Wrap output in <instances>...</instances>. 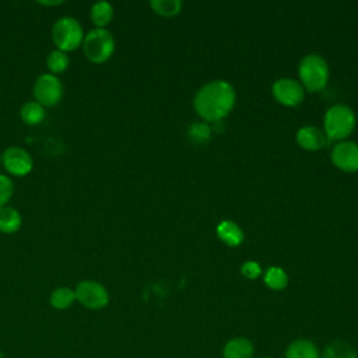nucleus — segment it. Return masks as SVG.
Returning <instances> with one entry per match:
<instances>
[{"mask_svg":"<svg viewBox=\"0 0 358 358\" xmlns=\"http://www.w3.org/2000/svg\"><path fill=\"white\" fill-rule=\"evenodd\" d=\"M235 90L224 80L204 84L194 95V109L207 122H220L234 108Z\"/></svg>","mask_w":358,"mask_h":358,"instance_id":"1","label":"nucleus"},{"mask_svg":"<svg viewBox=\"0 0 358 358\" xmlns=\"http://www.w3.org/2000/svg\"><path fill=\"white\" fill-rule=\"evenodd\" d=\"M52 41L56 49L63 52L76 50L84 41V31L74 17H60L52 27Z\"/></svg>","mask_w":358,"mask_h":358,"instance_id":"2","label":"nucleus"},{"mask_svg":"<svg viewBox=\"0 0 358 358\" xmlns=\"http://www.w3.org/2000/svg\"><path fill=\"white\" fill-rule=\"evenodd\" d=\"M83 50L90 62L103 63L115 52V38L106 28H94L84 35Z\"/></svg>","mask_w":358,"mask_h":358,"instance_id":"3","label":"nucleus"},{"mask_svg":"<svg viewBox=\"0 0 358 358\" xmlns=\"http://www.w3.org/2000/svg\"><path fill=\"white\" fill-rule=\"evenodd\" d=\"M298 73L302 81V87L312 92L324 88L329 80V66L326 60L315 53L302 57Z\"/></svg>","mask_w":358,"mask_h":358,"instance_id":"4","label":"nucleus"},{"mask_svg":"<svg viewBox=\"0 0 358 358\" xmlns=\"http://www.w3.org/2000/svg\"><path fill=\"white\" fill-rule=\"evenodd\" d=\"M355 127V115L345 105H333L324 115V134L330 140H343Z\"/></svg>","mask_w":358,"mask_h":358,"instance_id":"5","label":"nucleus"},{"mask_svg":"<svg viewBox=\"0 0 358 358\" xmlns=\"http://www.w3.org/2000/svg\"><path fill=\"white\" fill-rule=\"evenodd\" d=\"M76 301L90 310L103 309L109 303V292L106 287L95 280H83L76 288Z\"/></svg>","mask_w":358,"mask_h":358,"instance_id":"6","label":"nucleus"},{"mask_svg":"<svg viewBox=\"0 0 358 358\" xmlns=\"http://www.w3.org/2000/svg\"><path fill=\"white\" fill-rule=\"evenodd\" d=\"M32 94L38 103H41L43 108H50L62 101L64 88L62 81L55 74L45 73L35 80Z\"/></svg>","mask_w":358,"mask_h":358,"instance_id":"7","label":"nucleus"},{"mask_svg":"<svg viewBox=\"0 0 358 358\" xmlns=\"http://www.w3.org/2000/svg\"><path fill=\"white\" fill-rule=\"evenodd\" d=\"M1 164L13 176H25L32 171L34 159L25 148L11 145L1 152Z\"/></svg>","mask_w":358,"mask_h":358,"instance_id":"8","label":"nucleus"},{"mask_svg":"<svg viewBox=\"0 0 358 358\" xmlns=\"http://www.w3.org/2000/svg\"><path fill=\"white\" fill-rule=\"evenodd\" d=\"M273 95L282 105L296 106L302 102L305 91L301 83H298L294 78L284 77V78H278L273 84Z\"/></svg>","mask_w":358,"mask_h":358,"instance_id":"9","label":"nucleus"},{"mask_svg":"<svg viewBox=\"0 0 358 358\" xmlns=\"http://www.w3.org/2000/svg\"><path fill=\"white\" fill-rule=\"evenodd\" d=\"M331 161L341 171L357 172L358 171V144L354 141H341L336 144L331 151Z\"/></svg>","mask_w":358,"mask_h":358,"instance_id":"10","label":"nucleus"},{"mask_svg":"<svg viewBox=\"0 0 358 358\" xmlns=\"http://www.w3.org/2000/svg\"><path fill=\"white\" fill-rule=\"evenodd\" d=\"M255 344L243 336L229 338L222 347V358H253Z\"/></svg>","mask_w":358,"mask_h":358,"instance_id":"11","label":"nucleus"},{"mask_svg":"<svg viewBox=\"0 0 358 358\" xmlns=\"http://www.w3.org/2000/svg\"><path fill=\"white\" fill-rule=\"evenodd\" d=\"M319 347L309 338L292 340L284 352V358H320Z\"/></svg>","mask_w":358,"mask_h":358,"instance_id":"12","label":"nucleus"},{"mask_svg":"<svg viewBox=\"0 0 358 358\" xmlns=\"http://www.w3.org/2000/svg\"><path fill=\"white\" fill-rule=\"evenodd\" d=\"M326 134L315 127V126H305L301 127L296 133V141L298 144L308 150V151H315V150H320L324 144H326Z\"/></svg>","mask_w":358,"mask_h":358,"instance_id":"13","label":"nucleus"},{"mask_svg":"<svg viewBox=\"0 0 358 358\" xmlns=\"http://www.w3.org/2000/svg\"><path fill=\"white\" fill-rule=\"evenodd\" d=\"M320 358H358L355 347L344 340H333L320 352Z\"/></svg>","mask_w":358,"mask_h":358,"instance_id":"14","label":"nucleus"},{"mask_svg":"<svg viewBox=\"0 0 358 358\" xmlns=\"http://www.w3.org/2000/svg\"><path fill=\"white\" fill-rule=\"evenodd\" d=\"M217 235L222 242L229 246H236L243 241V231L236 222L231 220H225L218 224Z\"/></svg>","mask_w":358,"mask_h":358,"instance_id":"15","label":"nucleus"},{"mask_svg":"<svg viewBox=\"0 0 358 358\" xmlns=\"http://www.w3.org/2000/svg\"><path fill=\"white\" fill-rule=\"evenodd\" d=\"M22 225L21 214L14 207H3L0 208V232L11 235L15 234Z\"/></svg>","mask_w":358,"mask_h":358,"instance_id":"16","label":"nucleus"},{"mask_svg":"<svg viewBox=\"0 0 358 358\" xmlns=\"http://www.w3.org/2000/svg\"><path fill=\"white\" fill-rule=\"evenodd\" d=\"M90 18L95 28H105L113 18V6L108 1H96L90 8Z\"/></svg>","mask_w":358,"mask_h":358,"instance_id":"17","label":"nucleus"},{"mask_svg":"<svg viewBox=\"0 0 358 358\" xmlns=\"http://www.w3.org/2000/svg\"><path fill=\"white\" fill-rule=\"evenodd\" d=\"M20 117L25 124L36 126L45 119V108L36 101H28L21 106Z\"/></svg>","mask_w":358,"mask_h":358,"instance_id":"18","label":"nucleus"},{"mask_svg":"<svg viewBox=\"0 0 358 358\" xmlns=\"http://www.w3.org/2000/svg\"><path fill=\"white\" fill-rule=\"evenodd\" d=\"M50 306L57 310L69 309L76 302V292L70 287H57L49 296Z\"/></svg>","mask_w":358,"mask_h":358,"instance_id":"19","label":"nucleus"},{"mask_svg":"<svg viewBox=\"0 0 358 358\" xmlns=\"http://www.w3.org/2000/svg\"><path fill=\"white\" fill-rule=\"evenodd\" d=\"M69 64H70V59L67 56L66 52L63 50H59V49H55L52 52H49V55L46 56V66L50 71V74H59V73H63L69 69Z\"/></svg>","mask_w":358,"mask_h":358,"instance_id":"20","label":"nucleus"},{"mask_svg":"<svg viewBox=\"0 0 358 358\" xmlns=\"http://www.w3.org/2000/svg\"><path fill=\"white\" fill-rule=\"evenodd\" d=\"M287 282H288V275L281 267L273 266V267H268L267 271L264 273V284L270 289L280 291L287 287Z\"/></svg>","mask_w":358,"mask_h":358,"instance_id":"21","label":"nucleus"},{"mask_svg":"<svg viewBox=\"0 0 358 358\" xmlns=\"http://www.w3.org/2000/svg\"><path fill=\"white\" fill-rule=\"evenodd\" d=\"M150 6L157 14L164 17H171V15H176L180 11L182 1L180 0H151Z\"/></svg>","mask_w":358,"mask_h":358,"instance_id":"22","label":"nucleus"},{"mask_svg":"<svg viewBox=\"0 0 358 358\" xmlns=\"http://www.w3.org/2000/svg\"><path fill=\"white\" fill-rule=\"evenodd\" d=\"M211 129L207 123H194L189 129V137L194 143H204L210 138Z\"/></svg>","mask_w":358,"mask_h":358,"instance_id":"23","label":"nucleus"},{"mask_svg":"<svg viewBox=\"0 0 358 358\" xmlns=\"http://www.w3.org/2000/svg\"><path fill=\"white\" fill-rule=\"evenodd\" d=\"M13 193H14V183H13V180L8 176L0 173V208L7 206V203L10 201L11 196H13Z\"/></svg>","mask_w":358,"mask_h":358,"instance_id":"24","label":"nucleus"},{"mask_svg":"<svg viewBox=\"0 0 358 358\" xmlns=\"http://www.w3.org/2000/svg\"><path fill=\"white\" fill-rule=\"evenodd\" d=\"M241 271H242V274L246 278H250V280L257 278L260 275V273H262L260 266L256 262H246V263H243L242 267H241Z\"/></svg>","mask_w":358,"mask_h":358,"instance_id":"25","label":"nucleus"},{"mask_svg":"<svg viewBox=\"0 0 358 358\" xmlns=\"http://www.w3.org/2000/svg\"><path fill=\"white\" fill-rule=\"evenodd\" d=\"M62 3L63 1H60V0L59 1H46V0L45 1H39V4H42V6H57V4H62Z\"/></svg>","mask_w":358,"mask_h":358,"instance_id":"26","label":"nucleus"},{"mask_svg":"<svg viewBox=\"0 0 358 358\" xmlns=\"http://www.w3.org/2000/svg\"><path fill=\"white\" fill-rule=\"evenodd\" d=\"M0 358H4V354H3V351L0 350Z\"/></svg>","mask_w":358,"mask_h":358,"instance_id":"27","label":"nucleus"},{"mask_svg":"<svg viewBox=\"0 0 358 358\" xmlns=\"http://www.w3.org/2000/svg\"><path fill=\"white\" fill-rule=\"evenodd\" d=\"M260 358H273V357H260Z\"/></svg>","mask_w":358,"mask_h":358,"instance_id":"28","label":"nucleus"},{"mask_svg":"<svg viewBox=\"0 0 358 358\" xmlns=\"http://www.w3.org/2000/svg\"><path fill=\"white\" fill-rule=\"evenodd\" d=\"M0 164H1V152H0Z\"/></svg>","mask_w":358,"mask_h":358,"instance_id":"29","label":"nucleus"}]
</instances>
